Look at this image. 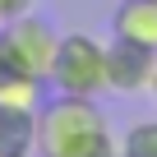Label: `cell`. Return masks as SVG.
Returning <instances> with one entry per match:
<instances>
[{
    "instance_id": "8fae6325",
    "label": "cell",
    "mask_w": 157,
    "mask_h": 157,
    "mask_svg": "<svg viewBox=\"0 0 157 157\" xmlns=\"http://www.w3.org/2000/svg\"><path fill=\"white\" fill-rule=\"evenodd\" d=\"M0 74H5V56H0Z\"/></svg>"
},
{
    "instance_id": "7a4b0ae2",
    "label": "cell",
    "mask_w": 157,
    "mask_h": 157,
    "mask_svg": "<svg viewBox=\"0 0 157 157\" xmlns=\"http://www.w3.org/2000/svg\"><path fill=\"white\" fill-rule=\"evenodd\" d=\"M46 78L56 83V93H78V97L106 93V42H97L93 33H65L56 42Z\"/></svg>"
},
{
    "instance_id": "ba28073f",
    "label": "cell",
    "mask_w": 157,
    "mask_h": 157,
    "mask_svg": "<svg viewBox=\"0 0 157 157\" xmlns=\"http://www.w3.org/2000/svg\"><path fill=\"white\" fill-rule=\"evenodd\" d=\"M116 152H120V157H157V120H139V125H129Z\"/></svg>"
},
{
    "instance_id": "9c48e42d",
    "label": "cell",
    "mask_w": 157,
    "mask_h": 157,
    "mask_svg": "<svg viewBox=\"0 0 157 157\" xmlns=\"http://www.w3.org/2000/svg\"><path fill=\"white\" fill-rule=\"evenodd\" d=\"M28 10H33V0H0V23H10V19L28 14Z\"/></svg>"
},
{
    "instance_id": "52a82bcc",
    "label": "cell",
    "mask_w": 157,
    "mask_h": 157,
    "mask_svg": "<svg viewBox=\"0 0 157 157\" xmlns=\"http://www.w3.org/2000/svg\"><path fill=\"white\" fill-rule=\"evenodd\" d=\"M42 83H46V78L5 69V74H0V106H28V111H37L42 106Z\"/></svg>"
},
{
    "instance_id": "5b68a950",
    "label": "cell",
    "mask_w": 157,
    "mask_h": 157,
    "mask_svg": "<svg viewBox=\"0 0 157 157\" xmlns=\"http://www.w3.org/2000/svg\"><path fill=\"white\" fill-rule=\"evenodd\" d=\"M111 37L157 51V0H120L111 14Z\"/></svg>"
},
{
    "instance_id": "30bf717a",
    "label": "cell",
    "mask_w": 157,
    "mask_h": 157,
    "mask_svg": "<svg viewBox=\"0 0 157 157\" xmlns=\"http://www.w3.org/2000/svg\"><path fill=\"white\" fill-rule=\"evenodd\" d=\"M148 93H152V102H157V65H152V78H148Z\"/></svg>"
},
{
    "instance_id": "3957f363",
    "label": "cell",
    "mask_w": 157,
    "mask_h": 157,
    "mask_svg": "<svg viewBox=\"0 0 157 157\" xmlns=\"http://www.w3.org/2000/svg\"><path fill=\"white\" fill-rule=\"evenodd\" d=\"M56 42H60V33L46 19H37L33 10L0 23V56H5V69H14V74L46 78L51 60H56Z\"/></svg>"
},
{
    "instance_id": "277c9868",
    "label": "cell",
    "mask_w": 157,
    "mask_h": 157,
    "mask_svg": "<svg viewBox=\"0 0 157 157\" xmlns=\"http://www.w3.org/2000/svg\"><path fill=\"white\" fill-rule=\"evenodd\" d=\"M152 65H157V51L125 42V37H111L106 42V93H120V97L143 93L152 78Z\"/></svg>"
},
{
    "instance_id": "6da1fadb",
    "label": "cell",
    "mask_w": 157,
    "mask_h": 157,
    "mask_svg": "<svg viewBox=\"0 0 157 157\" xmlns=\"http://www.w3.org/2000/svg\"><path fill=\"white\" fill-rule=\"evenodd\" d=\"M37 152L42 157H116V134L93 97L56 93L37 106Z\"/></svg>"
},
{
    "instance_id": "8992f818",
    "label": "cell",
    "mask_w": 157,
    "mask_h": 157,
    "mask_svg": "<svg viewBox=\"0 0 157 157\" xmlns=\"http://www.w3.org/2000/svg\"><path fill=\"white\" fill-rule=\"evenodd\" d=\"M37 152V111L0 106V157H33Z\"/></svg>"
}]
</instances>
